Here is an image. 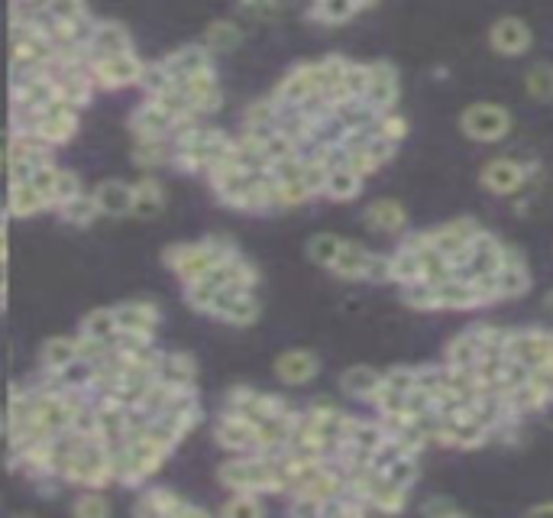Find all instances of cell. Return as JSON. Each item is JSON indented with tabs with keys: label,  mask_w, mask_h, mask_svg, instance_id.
I'll return each mask as SVG.
<instances>
[{
	"label": "cell",
	"mask_w": 553,
	"mask_h": 518,
	"mask_svg": "<svg viewBox=\"0 0 553 518\" xmlns=\"http://www.w3.org/2000/svg\"><path fill=\"white\" fill-rule=\"evenodd\" d=\"M460 130L476 143H499L511 133V114L492 101L469 104L460 114Z\"/></svg>",
	"instance_id": "obj_6"
},
{
	"label": "cell",
	"mask_w": 553,
	"mask_h": 518,
	"mask_svg": "<svg viewBox=\"0 0 553 518\" xmlns=\"http://www.w3.org/2000/svg\"><path fill=\"white\" fill-rule=\"evenodd\" d=\"M317 373H321V357L314 350L295 347L279 353V360H275V379L282 386H308Z\"/></svg>",
	"instance_id": "obj_20"
},
{
	"label": "cell",
	"mask_w": 553,
	"mask_h": 518,
	"mask_svg": "<svg viewBox=\"0 0 553 518\" xmlns=\"http://www.w3.org/2000/svg\"><path fill=\"white\" fill-rule=\"evenodd\" d=\"M479 182L492 195H518L528 185V169L515 159H489L479 172Z\"/></svg>",
	"instance_id": "obj_18"
},
{
	"label": "cell",
	"mask_w": 553,
	"mask_h": 518,
	"mask_svg": "<svg viewBox=\"0 0 553 518\" xmlns=\"http://www.w3.org/2000/svg\"><path fill=\"white\" fill-rule=\"evenodd\" d=\"M369 68V78H366V91H363V101L372 107L376 114H385V111H395V101H398V72L389 65V62H372L366 65Z\"/></svg>",
	"instance_id": "obj_16"
},
{
	"label": "cell",
	"mask_w": 553,
	"mask_h": 518,
	"mask_svg": "<svg viewBox=\"0 0 553 518\" xmlns=\"http://www.w3.org/2000/svg\"><path fill=\"white\" fill-rule=\"evenodd\" d=\"M81 192H85V182H81V175L59 166V175H55V185H52V208H62L65 201L78 198Z\"/></svg>",
	"instance_id": "obj_48"
},
{
	"label": "cell",
	"mask_w": 553,
	"mask_h": 518,
	"mask_svg": "<svg viewBox=\"0 0 553 518\" xmlns=\"http://www.w3.org/2000/svg\"><path fill=\"white\" fill-rule=\"evenodd\" d=\"M421 512H424V515H463L460 509L453 506L450 499H431V502H424Z\"/></svg>",
	"instance_id": "obj_56"
},
{
	"label": "cell",
	"mask_w": 553,
	"mask_h": 518,
	"mask_svg": "<svg viewBox=\"0 0 553 518\" xmlns=\"http://www.w3.org/2000/svg\"><path fill=\"white\" fill-rule=\"evenodd\" d=\"M78 357V340L68 337V334H59V337H49L43 350H39V370L46 373H59L62 366H68Z\"/></svg>",
	"instance_id": "obj_35"
},
{
	"label": "cell",
	"mask_w": 553,
	"mask_h": 518,
	"mask_svg": "<svg viewBox=\"0 0 553 518\" xmlns=\"http://www.w3.org/2000/svg\"><path fill=\"white\" fill-rule=\"evenodd\" d=\"M88 13V4L85 0H49L46 10L39 13V20L46 23H68V20H78Z\"/></svg>",
	"instance_id": "obj_49"
},
{
	"label": "cell",
	"mask_w": 553,
	"mask_h": 518,
	"mask_svg": "<svg viewBox=\"0 0 553 518\" xmlns=\"http://www.w3.org/2000/svg\"><path fill=\"white\" fill-rule=\"evenodd\" d=\"M363 224L369 230H379V234H398V230H405V224H408V211L402 208V201L379 198V201L366 204Z\"/></svg>",
	"instance_id": "obj_28"
},
{
	"label": "cell",
	"mask_w": 553,
	"mask_h": 518,
	"mask_svg": "<svg viewBox=\"0 0 553 518\" xmlns=\"http://www.w3.org/2000/svg\"><path fill=\"white\" fill-rule=\"evenodd\" d=\"M220 515L224 518H259V515H266V506H262L259 493H230V499L220 506Z\"/></svg>",
	"instance_id": "obj_45"
},
{
	"label": "cell",
	"mask_w": 553,
	"mask_h": 518,
	"mask_svg": "<svg viewBox=\"0 0 553 518\" xmlns=\"http://www.w3.org/2000/svg\"><path fill=\"white\" fill-rule=\"evenodd\" d=\"M524 91L531 94L534 101H553V65L550 62H537L528 68V75H524Z\"/></svg>",
	"instance_id": "obj_43"
},
{
	"label": "cell",
	"mask_w": 553,
	"mask_h": 518,
	"mask_svg": "<svg viewBox=\"0 0 553 518\" xmlns=\"http://www.w3.org/2000/svg\"><path fill=\"white\" fill-rule=\"evenodd\" d=\"M72 512L78 518H107L110 515V502L104 499L101 489H88L72 502Z\"/></svg>",
	"instance_id": "obj_52"
},
{
	"label": "cell",
	"mask_w": 553,
	"mask_h": 518,
	"mask_svg": "<svg viewBox=\"0 0 553 518\" xmlns=\"http://www.w3.org/2000/svg\"><path fill=\"white\" fill-rule=\"evenodd\" d=\"M175 124H178V117L165 111L156 98H143L133 107V114L127 120L133 140H172Z\"/></svg>",
	"instance_id": "obj_10"
},
{
	"label": "cell",
	"mask_w": 553,
	"mask_h": 518,
	"mask_svg": "<svg viewBox=\"0 0 553 518\" xmlns=\"http://www.w3.org/2000/svg\"><path fill=\"white\" fill-rule=\"evenodd\" d=\"M136 515H149V518H204L207 512L195 502H188L182 493L165 486H152L140 493V502H136Z\"/></svg>",
	"instance_id": "obj_12"
},
{
	"label": "cell",
	"mask_w": 553,
	"mask_h": 518,
	"mask_svg": "<svg viewBox=\"0 0 553 518\" xmlns=\"http://www.w3.org/2000/svg\"><path fill=\"white\" fill-rule=\"evenodd\" d=\"M531 515H553V502H541V506H534Z\"/></svg>",
	"instance_id": "obj_58"
},
{
	"label": "cell",
	"mask_w": 553,
	"mask_h": 518,
	"mask_svg": "<svg viewBox=\"0 0 553 518\" xmlns=\"http://www.w3.org/2000/svg\"><path fill=\"white\" fill-rule=\"evenodd\" d=\"M20 127H26L36 140H43L46 146L55 149V146H65L75 140L81 130V117H78V107L65 104V101H49L26 117Z\"/></svg>",
	"instance_id": "obj_4"
},
{
	"label": "cell",
	"mask_w": 553,
	"mask_h": 518,
	"mask_svg": "<svg viewBox=\"0 0 553 518\" xmlns=\"http://www.w3.org/2000/svg\"><path fill=\"white\" fill-rule=\"evenodd\" d=\"M418 383V370H389L382 373V383L372 395V405L382 418H395V415H405V405H408V395Z\"/></svg>",
	"instance_id": "obj_13"
},
{
	"label": "cell",
	"mask_w": 553,
	"mask_h": 518,
	"mask_svg": "<svg viewBox=\"0 0 553 518\" xmlns=\"http://www.w3.org/2000/svg\"><path fill=\"white\" fill-rule=\"evenodd\" d=\"M201 43L211 49L214 56L217 52H233L243 43V26L237 20H230V17H217V20H211L204 26Z\"/></svg>",
	"instance_id": "obj_33"
},
{
	"label": "cell",
	"mask_w": 553,
	"mask_h": 518,
	"mask_svg": "<svg viewBox=\"0 0 553 518\" xmlns=\"http://www.w3.org/2000/svg\"><path fill=\"white\" fill-rule=\"evenodd\" d=\"M531 43H534V33L521 17H499L489 30V46L499 56H511V59L524 56L531 49Z\"/></svg>",
	"instance_id": "obj_19"
},
{
	"label": "cell",
	"mask_w": 553,
	"mask_h": 518,
	"mask_svg": "<svg viewBox=\"0 0 553 518\" xmlns=\"http://www.w3.org/2000/svg\"><path fill=\"white\" fill-rule=\"evenodd\" d=\"M214 441L227 454H259V425L240 412H227L214 421Z\"/></svg>",
	"instance_id": "obj_9"
},
{
	"label": "cell",
	"mask_w": 553,
	"mask_h": 518,
	"mask_svg": "<svg viewBox=\"0 0 553 518\" xmlns=\"http://www.w3.org/2000/svg\"><path fill=\"white\" fill-rule=\"evenodd\" d=\"M389 279L398 285L421 282V259H418V250H414L408 240L402 243V250H398L395 256H389Z\"/></svg>",
	"instance_id": "obj_41"
},
{
	"label": "cell",
	"mask_w": 553,
	"mask_h": 518,
	"mask_svg": "<svg viewBox=\"0 0 553 518\" xmlns=\"http://www.w3.org/2000/svg\"><path fill=\"white\" fill-rule=\"evenodd\" d=\"M175 85V78L165 72L162 62H146L143 65V75H140V88L146 91V98H156V94L169 91Z\"/></svg>",
	"instance_id": "obj_50"
},
{
	"label": "cell",
	"mask_w": 553,
	"mask_h": 518,
	"mask_svg": "<svg viewBox=\"0 0 553 518\" xmlns=\"http://www.w3.org/2000/svg\"><path fill=\"white\" fill-rule=\"evenodd\" d=\"M340 243H343V237H337V234H314L311 240H308V247H304V253H308V259L314 266H324V269H330V263H334V256H337V250H340Z\"/></svg>",
	"instance_id": "obj_46"
},
{
	"label": "cell",
	"mask_w": 553,
	"mask_h": 518,
	"mask_svg": "<svg viewBox=\"0 0 553 518\" xmlns=\"http://www.w3.org/2000/svg\"><path fill=\"white\" fill-rule=\"evenodd\" d=\"M382 473H385V480H392L395 486L411 489L414 480H418V460H414V454H398L385 463Z\"/></svg>",
	"instance_id": "obj_47"
},
{
	"label": "cell",
	"mask_w": 553,
	"mask_h": 518,
	"mask_svg": "<svg viewBox=\"0 0 553 518\" xmlns=\"http://www.w3.org/2000/svg\"><path fill=\"white\" fill-rule=\"evenodd\" d=\"M544 412H547V415H544V418H547V425L553 428V395H550V399L544 402Z\"/></svg>",
	"instance_id": "obj_59"
},
{
	"label": "cell",
	"mask_w": 553,
	"mask_h": 518,
	"mask_svg": "<svg viewBox=\"0 0 553 518\" xmlns=\"http://www.w3.org/2000/svg\"><path fill=\"white\" fill-rule=\"evenodd\" d=\"M104 217H133V185L123 179H107L91 188Z\"/></svg>",
	"instance_id": "obj_27"
},
{
	"label": "cell",
	"mask_w": 553,
	"mask_h": 518,
	"mask_svg": "<svg viewBox=\"0 0 553 518\" xmlns=\"http://www.w3.org/2000/svg\"><path fill=\"white\" fill-rule=\"evenodd\" d=\"M359 192H363V175H356L350 166H330V175H327V185H324V195L330 201H353Z\"/></svg>",
	"instance_id": "obj_37"
},
{
	"label": "cell",
	"mask_w": 553,
	"mask_h": 518,
	"mask_svg": "<svg viewBox=\"0 0 553 518\" xmlns=\"http://www.w3.org/2000/svg\"><path fill=\"white\" fill-rule=\"evenodd\" d=\"M143 59L136 52H120V56H104V59H88V72L94 78L98 91H123L140 85L143 75Z\"/></svg>",
	"instance_id": "obj_7"
},
{
	"label": "cell",
	"mask_w": 553,
	"mask_h": 518,
	"mask_svg": "<svg viewBox=\"0 0 553 518\" xmlns=\"http://www.w3.org/2000/svg\"><path fill=\"white\" fill-rule=\"evenodd\" d=\"M369 263H372V250H366L359 240H343L334 263H330V272L340 279H366Z\"/></svg>",
	"instance_id": "obj_30"
},
{
	"label": "cell",
	"mask_w": 553,
	"mask_h": 518,
	"mask_svg": "<svg viewBox=\"0 0 553 518\" xmlns=\"http://www.w3.org/2000/svg\"><path fill=\"white\" fill-rule=\"evenodd\" d=\"M227 408L230 412H240L246 418H253L256 425H262V421H269L275 415H285L288 405L279 399V395H269V392H256L250 386H237L227 392Z\"/></svg>",
	"instance_id": "obj_15"
},
{
	"label": "cell",
	"mask_w": 553,
	"mask_h": 518,
	"mask_svg": "<svg viewBox=\"0 0 553 518\" xmlns=\"http://www.w3.org/2000/svg\"><path fill=\"white\" fill-rule=\"evenodd\" d=\"M553 353V334L544 331H515L505 340V357L524 366L528 373L544 370Z\"/></svg>",
	"instance_id": "obj_11"
},
{
	"label": "cell",
	"mask_w": 553,
	"mask_h": 518,
	"mask_svg": "<svg viewBox=\"0 0 553 518\" xmlns=\"http://www.w3.org/2000/svg\"><path fill=\"white\" fill-rule=\"evenodd\" d=\"M78 357L88 360V363H101L110 357V350H114V344H107V340H98V337H88V334H78Z\"/></svg>",
	"instance_id": "obj_55"
},
{
	"label": "cell",
	"mask_w": 553,
	"mask_h": 518,
	"mask_svg": "<svg viewBox=\"0 0 553 518\" xmlns=\"http://www.w3.org/2000/svg\"><path fill=\"white\" fill-rule=\"evenodd\" d=\"M531 285V272L528 266L521 263L515 253H505V263L499 266V272L492 276V289H495V298H518L528 292Z\"/></svg>",
	"instance_id": "obj_29"
},
{
	"label": "cell",
	"mask_w": 553,
	"mask_h": 518,
	"mask_svg": "<svg viewBox=\"0 0 553 518\" xmlns=\"http://www.w3.org/2000/svg\"><path fill=\"white\" fill-rule=\"evenodd\" d=\"M505 247L486 230H479V237L469 243L466 253L456 259V276L463 279H492L499 266L505 263Z\"/></svg>",
	"instance_id": "obj_8"
},
{
	"label": "cell",
	"mask_w": 553,
	"mask_h": 518,
	"mask_svg": "<svg viewBox=\"0 0 553 518\" xmlns=\"http://www.w3.org/2000/svg\"><path fill=\"white\" fill-rule=\"evenodd\" d=\"M88 59H104V56H120V52H133V36L123 23L117 20H98L88 36Z\"/></svg>",
	"instance_id": "obj_22"
},
{
	"label": "cell",
	"mask_w": 553,
	"mask_h": 518,
	"mask_svg": "<svg viewBox=\"0 0 553 518\" xmlns=\"http://www.w3.org/2000/svg\"><path fill=\"white\" fill-rule=\"evenodd\" d=\"M434 285V302L440 311H460V308H476V305H489L486 295H482L479 282L463 279V276H450L444 282H431Z\"/></svg>",
	"instance_id": "obj_21"
},
{
	"label": "cell",
	"mask_w": 553,
	"mask_h": 518,
	"mask_svg": "<svg viewBox=\"0 0 553 518\" xmlns=\"http://www.w3.org/2000/svg\"><path fill=\"white\" fill-rule=\"evenodd\" d=\"M49 211V201L39 195V188L33 182H17V185H7V214L10 217H36Z\"/></svg>",
	"instance_id": "obj_31"
},
{
	"label": "cell",
	"mask_w": 553,
	"mask_h": 518,
	"mask_svg": "<svg viewBox=\"0 0 553 518\" xmlns=\"http://www.w3.org/2000/svg\"><path fill=\"white\" fill-rule=\"evenodd\" d=\"M172 451H175V447L165 444L162 438H156L152 431L140 434V438L114 444V447H110V454H114L117 483H123V486H146L152 476L162 470V463L169 460Z\"/></svg>",
	"instance_id": "obj_2"
},
{
	"label": "cell",
	"mask_w": 553,
	"mask_h": 518,
	"mask_svg": "<svg viewBox=\"0 0 553 518\" xmlns=\"http://www.w3.org/2000/svg\"><path fill=\"white\" fill-rule=\"evenodd\" d=\"M237 7L250 20H279L288 7V0H237Z\"/></svg>",
	"instance_id": "obj_53"
},
{
	"label": "cell",
	"mask_w": 553,
	"mask_h": 518,
	"mask_svg": "<svg viewBox=\"0 0 553 518\" xmlns=\"http://www.w3.org/2000/svg\"><path fill=\"white\" fill-rule=\"evenodd\" d=\"M7 431V418L4 415H0V434H4Z\"/></svg>",
	"instance_id": "obj_60"
},
{
	"label": "cell",
	"mask_w": 553,
	"mask_h": 518,
	"mask_svg": "<svg viewBox=\"0 0 553 518\" xmlns=\"http://www.w3.org/2000/svg\"><path fill=\"white\" fill-rule=\"evenodd\" d=\"M7 166V153H0V169H4Z\"/></svg>",
	"instance_id": "obj_61"
},
{
	"label": "cell",
	"mask_w": 553,
	"mask_h": 518,
	"mask_svg": "<svg viewBox=\"0 0 553 518\" xmlns=\"http://www.w3.org/2000/svg\"><path fill=\"white\" fill-rule=\"evenodd\" d=\"M279 101L272 98H259L253 101L250 107L243 111V130H253V133H262V130H272L275 124H279Z\"/></svg>",
	"instance_id": "obj_42"
},
{
	"label": "cell",
	"mask_w": 553,
	"mask_h": 518,
	"mask_svg": "<svg viewBox=\"0 0 553 518\" xmlns=\"http://www.w3.org/2000/svg\"><path fill=\"white\" fill-rule=\"evenodd\" d=\"M479 357H482V337H479V331H466V334L450 340V347H447V366H456V370H476Z\"/></svg>",
	"instance_id": "obj_38"
},
{
	"label": "cell",
	"mask_w": 553,
	"mask_h": 518,
	"mask_svg": "<svg viewBox=\"0 0 553 518\" xmlns=\"http://www.w3.org/2000/svg\"><path fill=\"white\" fill-rule=\"evenodd\" d=\"M379 383H382V373L372 370V366H366V363L350 366V370H343V376H340V389L347 392L350 399H359V402H372Z\"/></svg>",
	"instance_id": "obj_34"
},
{
	"label": "cell",
	"mask_w": 553,
	"mask_h": 518,
	"mask_svg": "<svg viewBox=\"0 0 553 518\" xmlns=\"http://www.w3.org/2000/svg\"><path fill=\"white\" fill-rule=\"evenodd\" d=\"M165 65V72H169L175 81H182L188 75H201V72H214V52L207 49L204 43H188L182 49L169 52L165 59H159Z\"/></svg>",
	"instance_id": "obj_25"
},
{
	"label": "cell",
	"mask_w": 553,
	"mask_h": 518,
	"mask_svg": "<svg viewBox=\"0 0 553 518\" xmlns=\"http://www.w3.org/2000/svg\"><path fill=\"white\" fill-rule=\"evenodd\" d=\"M162 208H165L162 182H156L152 175H143V179L133 185V217H140V221H152V217L162 214Z\"/></svg>",
	"instance_id": "obj_32"
},
{
	"label": "cell",
	"mask_w": 553,
	"mask_h": 518,
	"mask_svg": "<svg viewBox=\"0 0 553 518\" xmlns=\"http://www.w3.org/2000/svg\"><path fill=\"white\" fill-rule=\"evenodd\" d=\"M114 318H117V331L120 334L152 337V334H156V327H159V305L146 302V298H133V302L114 305Z\"/></svg>",
	"instance_id": "obj_24"
},
{
	"label": "cell",
	"mask_w": 553,
	"mask_h": 518,
	"mask_svg": "<svg viewBox=\"0 0 553 518\" xmlns=\"http://www.w3.org/2000/svg\"><path fill=\"white\" fill-rule=\"evenodd\" d=\"M402 298H405V305L418 308V311H437L434 285L431 282H408V285H402Z\"/></svg>",
	"instance_id": "obj_54"
},
{
	"label": "cell",
	"mask_w": 553,
	"mask_h": 518,
	"mask_svg": "<svg viewBox=\"0 0 553 518\" xmlns=\"http://www.w3.org/2000/svg\"><path fill=\"white\" fill-rule=\"evenodd\" d=\"M217 483L230 493H285L275 454H230L217 467Z\"/></svg>",
	"instance_id": "obj_1"
},
{
	"label": "cell",
	"mask_w": 553,
	"mask_h": 518,
	"mask_svg": "<svg viewBox=\"0 0 553 518\" xmlns=\"http://www.w3.org/2000/svg\"><path fill=\"white\" fill-rule=\"evenodd\" d=\"M321 88H317V68L314 62H301L295 65L292 72H285V78L275 85L272 98L279 101L282 107H298L311 98V94H317Z\"/></svg>",
	"instance_id": "obj_23"
},
{
	"label": "cell",
	"mask_w": 553,
	"mask_h": 518,
	"mask_svg": "<svg viewBox=\"0 0 553 518\" xmlns=\"http://www.w3.org/2000/svg\"><path fill=\"white\" fill-rule=\"evenodd\" d=\"M165 386H195L198 379V363L191 353L182 350H169V353H159L156 360V373H152Z\"/></svg>",
	"instance_id": "obj_26"
},
{
	"label": "cell",
	"mask_w": 553,
	"mask_h": 518,
	"mask_svg": "<svg viewBox=\"0 0 553 518\" xmlns=\"http://www.w3.org/2000/svg\"><path fill=\"white\" fill-rule=\"evenodd\" d=\"M356 13H359L356 0H314L308 17L317 20V23H324V26H340V23L353 20Z\"/></svg>",
	"instance_id": "obj_40"
},
{
	"label": "cell",
	"mask_w": 553,
	"mask_h": 518,
	"mask_svg": "<svg viewBox=\"0 0 553 518\" xmlns=\"http://www.w3.org/2000/svg\"><path fill=\"white\" fill-rule=\"evenodd\" d=\"M81 334L88 337H98V340H107V344H114L117 337V318H114V308H94L81 321Z\"/></svg>",
	"instance_id": "obj_44"
},
{
	"label": "cell",
	"mask_w": 553,
	"mask_h": 518,
	"mask_svg": "<svg viewBox=\"0 0 553 518\" xmlns=\"http://www.w3.org/2000/svg\"><path fill=\"white\" fill-rule=\"evenodd\" d=\"M172 156H175L172 140H133V162L146 172L172 166Z\"/></svg>",
	"instance_id": "obj_36"
},
{
	"label": "cell",
	"mask_w": 553,
	"mask_h": 518,
	"mask_svg": "<svg viewBox=\"0 0 553 518\" xmlns=\"http://www.w3.org/2000/svg\"><path fill=\"white\" fill-rule=\"evenodd\" d=\"M237 253V243L220 237V234H211L198 243H172V247L162 250V263L175 272V279L188 285V282H198L204 279L207 272H211L220 259Z\"/></svg>",
	"instance_id": "obj_3"
},
{
	"label": "cell",
	"mask_w": 553,
	"mask_h": 518,
	"mask_svg": "<svg viewBox=\"0 0 553 518\" xmlns=\"http://www.w3.org/2000/svg\"><path fill=\"white\" fill-rule=\"evenodd\" d=\"M55 211H59L62 221L72 224V227H91L101 217V208H98V201H94L91 192H81L78 198L65 201L62 208H55Z\"/></svg>",
	"instance_id": "obj_39"
},
{
	"label": "cell",
	"mask_w": 553,
	"mask_h": 518,
	"mask_svg": "<svg viewBox=\"0 0 553 518\" xmlns=\"http://www.w3.org/2000/svg\"><path fill=\"white\" fill-rule=\"evenodd\" d=\"M372 133L398 146L408 136V120L402 114H395V111H385V114L376 117V124H372Z\"/></svg>",
	"instance_id": "obj_51"
},
{
	"label": "cell",
	"mask_w": 553,
	"mask_h": 518,
	"mask_svg": "<svg viewBox=\"0 0 553 518\" xmlns=\"http://www.w3.org/2000/svg\"><path fill=\"white\" fill-rule=\"evenodd\" d=\"M427 243H431L434 250L444 253L453 269H456V259H460L466 253V247L479 237V224L476 221H469V217H460V221H450L444 227H437V230H427Z\"/></svg>",
	"instance_id": "obj_17"
},
{
	"label": "cell",
	"mask_w": 553,
	"mask_h": 518,
	"mask_svg": "<svg viewBox=\"0 0 553 518\" xmlns=\"http://www.w3.org/2000/svg\"><path fill=\"white\" fill-rule=\"evenodd\" d=\"M262 315L259 298L253 289H240V285H214V298L211 308H207V318H217L230 327H253Z\"/></svg>",
	"instance_id": "obj_5"
},
{
	"label": "cell",
	"mask_w": 553,
	"mask_h": 518,
	"mask_svg": "<svg viewBox=\"0 0 553 518\" xmlns=\"http://www.w3.org/2000/svg\"><path fill=\"white\" fill-rule=\"evenodd\" d=\"M7 259V224H0V269H4Z\"/></svg>",
	"instance_id": "obj_57"
},
{
	"label": "cell",
	"mask_w": 553,
	"mask_h": 518,
	"mask_svg": "<svg viewBox=\"0 0 553 518\" xmlns=\"http://www.w3.org/2000/svg\"><path fill=\"white\" fill-rule=\"evenodd\" d=\"M178 88H182L185 101H188V114H195V117H201V120H207L211 114H217L220 104H224V91H220L217 72L188 75V78L178 81Z\"/></svg>",
	"instance_id": "obj_14"
}]
</instances>
